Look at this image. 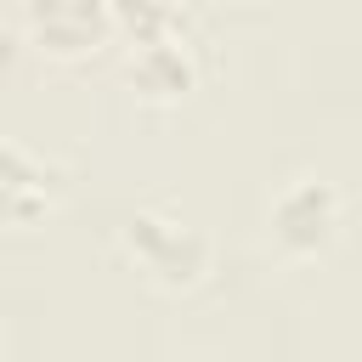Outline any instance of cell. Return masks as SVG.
<instances>
[{"label":"cell","instance_id":"obj_1","mask_svg":"<svg viewBox=\"0 0 362 362\" xmlns=\"http://www.w3.org/2000/svg\"><path fill=\"white\" fill-rule=\"evenodd\" d=\"M51 204V170L23 147H0V221H28Z\"/></svg>","mask_w":362,"mask_h":362},{"label":"cell","instance_id":"obj_2","mask_svg":"<svg viewBox=\"0 0 362 362\" xmlns=\"http://www.w3.org/2000/svg\"><path fill=\"white\" fill-rule=\"evenodd\" d=\"M28 17L40 28V40H51L57 51H85L96 40V0H28Z\"/></svg>","mask_w":362,"mask_h":362}]
</instances>
